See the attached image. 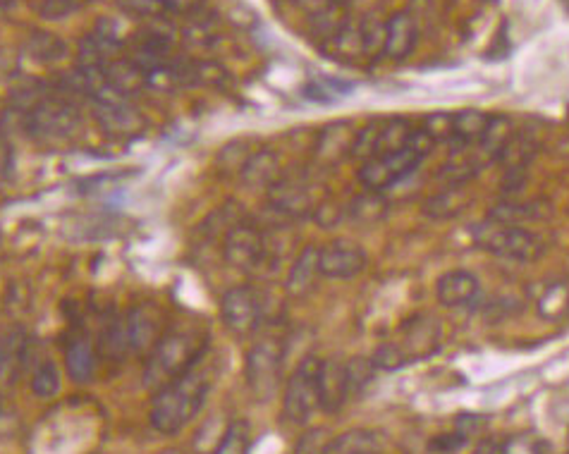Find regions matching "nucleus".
<instances>
[{
  "mask_svg": "<svg viewBox=\"0 0 569 454\" xmlns=\"http://www.w3.org/2000/svg\"><path fill=\"white\" fill-rule=\"evenodd\" d=\"M208 392V380L197 366L189 368L173 383H168L154 395L151 402V426L158 433L173 435L187 426L199 409L204 407V397Z\"/></svg>",
  "mask_w": 569,
  "mask_h": 454,
  "instance_id": "1",
  "label": "nucleus"
},
{
  "mask_svg": "<svg viewBox=\"0 0 569 454\" xmlns=\"http://www.w3.org/2000/svg\"><path fill=\"white\" fill-rule=\"evenodd\" d=\"M206 352V337L194 330H173L165 333L161 342L149 354L144 366V385L149 390H161L189 368L197 366V361Z\"/></svg>",
  "mask_w": 569,
  "mask_h": 454,
  "instance_id": "2",
  "label": "nucleus"
},
{
  "mask_svg": "<svg viewBox=\"0 0 569 454\" xmlns=\"http://www.w3.org/2000/svg\"><path fill=\"white\" fill-rule=\"evenodd\" d=\"M436 141L428 134L424 127L412 130L407 146H402L400 151L385 153V156H376L371 161L362 163L359 168V182L364 184L369 192H383V189L393 187L400 180H405L407 175H412L428 153L433 151Z\"/></svg>",
  "mask_w": 569,
  "mask_h": 454,
  "instance_id": "3",
  "label": "nucleus"
},
{
  "mask_svg": "<svg viewBox=\"0 0 569 454\" xmlns=\"http://www.w3.org/2000/svg\"><path fill=\"white\" fill-rule=\"evenodd\" d=\"M474 239L483 251L500 259L529 263L541 259L543 254L541 237L524 230L522 225H503L486 218V223L474 230Z\"/></svg>",
  "mask_w": 569,
  "mask_h": 454,
  "instance_id": "4",
  "label": "nucleus"
},
{
  "mask_svg": "<svg viewBox=\"0 0 569 454\" xmlns=\"http://www.w3.org/2000/svg\"><path fill=\"white\" fill-rule=\"evenodd\" d=\"M22 127L41 141H60L75 134L79 113L67 98L44 96L22 115Z\"/></svg>",
  "mask_w": 569,
  "mask_h": 454,
  "instance_id": "5",
  "label": "nucleus"
},
{
  "mask_svg": "<svg viewBox=\"0 0 569 454\" xmlns=\"http://www.w3.org/2000/svg\"><path fill=\"white\" fill-rule=\"evenodd\" d=\"M318 368L321 359L307 357L297 364L292 376L287 378L283 414L287 421L304 426L311 419L316 409H321V397H318Z\"/></svg>",
  "mask_w": 569,
  "mask_h": 454,
  "instance_id": "6",
  "label": "nucleus"
},
{
  "mask_svg": "<svg viewBox=\"0 0 569 454\" xmlns=\"http://www.w3.org/2000/svg\"><path fill=\"white\" fill-rule=\"evenodd\" d=\"M283 359L285 347L275 340H261L249 349L247 364H244V378H247L249 392L259 402H268L278 390Z\"/></svg>",
  "mask_w": 569,
  "mask_h": 454,
  "instance_id": "7",
  "label": "nucleus"
},
{
  "mask_svg": "<svg viewBox=\"0 0 569 454\" xmlns=\"http://www.w3.org/2000/svg\"><path fill=\"white\" fill-rule=\"evenodd\" d=\"M223 256L237 271H254L259 268L268 256L266 235L259 227L237 223L225 232L223 239Z\"/></svg>",
  "mask_w": 569,
  "mask_h": 454,
  "instance_id": "8",
  "label": "nucleus"
},
{
  "mask_svg": "<svg viewBox=\"0 0 569 454\" xmlns=\"http://www.w3.org/2000/svg\"><path fill=\"white\" fill-rule=\"evenodd\" d=\"M366 251L352 239H335L318 249V271L330 280H350L366 268Z\"/></svg>",
  "mask_w": 569,
  "mask_h": 454,
  "instance_id": "9",
  "label": "nucleus"
},
{
  "mask_svg": "<svg viewBox=\"0 0 569 454\" xmlns=\"http://www.w3.org/2000/svg\"><path fill=\"white\" fill-rule=\"evenodd\" d=\"M225 328L235 335H252L261 323V302L252 287H232L220 302Z\"/></svg>",
  "mask_w": 569,
  "mask_h": 454,
  "instance_id": "10",
  "label": "nucleus"
},
{
  "mask_svg": "<svg viewBox=\"0 0 569 454\" xmlns=\"http://www.w3.org/2000/svg\"><path fill=\"white\" fill-rule=\"evenodd\" d=\"M321 201L314 196L311 184L302 180H287L283 177L278 184L268 189V206L283 218H311Z\"/></svg>",
  "mask_w": 569,
  "mask_h": 454,
  "instance_id": "11",
  "label": "nucleus"
},
{
  "mask_svg": "<svg viewBox=\"0 0 569 454\" xmlns=\"http://www.w3.org/2000/svg\"><path fill=\"white\" fill-rule=\"evenodd\" d=\"M132 354H151L165 335V314L156 304H137L125 318Z\"/></svg>",
  "mask_w": 569,
  "mask_h": 454,
  "instance_id": "12",
  "label": "nucleus"
},
{
  "mask_svg": "<svg viewBox=\"0 0 569 454\" xmlns=\"http://www.w3.org/2000/svg\"><path fill=\"white\" fill-rule=\"evenodd\" d=\"M94 118L110 137H137L146 130V118L127 103V98L94 103Z\"/></svg>",
  "mask_w": 569,
  "mask_h": 454,
  "instance_id": "13",
  "label": "nucleus"
},
{
  "mask_svg": "<svg viewBox=\"0 0 569 454\" xmlns=\"http://www.w3.org/2000/svg\"><path fill=\"white\" fill-rule=\"evenodd\" d=\"M357 130L350 122H330L321 130L314 146V158L321 168H335L345 158H352V146Z\"/></svg>",
  "mask_w": 569,
  "mask_h": 454,
  "instance_id": "14",
  "label": "nucleus"
},
{
  "mask_svg": "<svg viewBox=\"0 0 569 454\" xmlns=\"http://www.w3.org/2000/svg\"><path fill=\"white\" fill-rule=\"evenodd\" d=\"M318 397H321V409L328 411V414L340 411L342 404L350 400L345 361H321V368H318Z\"/></svg>",
  "mask_w": 569,
  "mask_h": 454,
  "instance_id": "15",
  "label": "nucleus"
},
{
  "mask_svg": "<svg viewBox=\"0 0 569 454\" xmlns=\"http://www.w3.org/2000/svg\"><path fill=\"white\" fill-rule=\"evenodd\" d=\"M419 41V20L409 10L395 12L385 22L383 53L393 60H405Z\"/></svg>",
  "mask_w": 569,
  "mask_h": 454,
  "instance_id": "16",
  "label": "nucleus"
},
{
  "mask_svg": "<svg viewBox=\"0 0 569 454\" xmlns=\"http://www.w3.org/2000/svg\"><path fill=\"white\" fill-rule=\"evenodd\" d=\"M479 294V280L469 271H450L440 275L436 282L438 302L448 309H460L476 299Z\"/></svg>",
  "mask_w": 569,
  "mask_h": 454,
  "instance_id": "17",
  "label": "nucleus"
},
{
  "mask_svg": "<svg viewBox=\"0 0 569 454\" xmlns=\"http://www.w3.org/2000/svg\"><path fill=\"white\" fill-rule=\"evenodd\" d=\"M242 184L252 189H271L273 184L283 180V170H280V161L273 151L263 149L256 153H249V158L240 168Z\"/></svg>",
  "mask_w": 569,
  "mask_h": 454,
  "instance_id": "18",
  "label": "nucleus"
},
{
  "mask_svg": "<svg viewBox=\"0 0 569 454\" xmlns=\"http://www.w3.org/2000/svg\"><path fill=\"white\" fill-rule=\"evenodd\" d=\"M469 204L471 192L467 189V182H450V187L428 196L424 201V213L433 220H448L460 216Z\"/></svg>",
  "mask_w": 569,
  "mask_h": 454,
  "instance_id": "19",
  "label": "nucleus"
},
{
  "mask_svg": "<svg viewBox=\"0 0 569 454\" xmlns=\"http://www.w3.org/2000/svg\"><path fill=\"white\" fill-rule=\"evenodd\" d=\"M440 340V328L431 316H419L405 328V342H400V347L405 349L409 361L416 357H428L438 349Z\"/></svg>",
  "mask_w": 569,
  "mask_h": 454,
  "instance_id": "20",
  "label": "nucleus"
},
{
  "mask_svg": "<svg viewBox=\"0 0 569 454\" xmlns=\"http://www.w3.org/2000/svg\"><path fill=\"white\" fill-rule=\"evenodd\" d=\"M321 454H383V435L369 428H352L323 445Z\"/></svg>",
  "mask_w": 569,
  "mask_h": 454,
  "instance_id": "21",
  "label": "nucleus"
},
{
  "mask_svg": "<svg viewBox=\"0 0 569 454\" xmlns=\"http://www.w3.org/2000/svg\"><path fill=\"white\" fill-rule=\"evenodd\" d=\"M65 368L67 376L75 383H89L96 371V349L91 347L87 335H75L65 345Z\"/></svg>",
  "mask_w": 569,
  "mask_h": 454,
  "instance_id": "22",
  "label": "nucleus"
},
{
  "mask_svg": "<svg viewBox=\"0 0 569 454\" xmlns=\"http://www.w3.org/2000/svg\"><path fill=\"white\" fill-rule=\"evenodd\" d=\"M321 271H318V249L316 247H307L302 254L297 256L295 263H292L290 275H287L285 282V290L290 297L302 299L314 290V282Z\"/></svg>",
  "mask_w": 569,
  "mask_h": 454,
  "instance_id": "23",
  "label": "nucleus"
},
{
  "mask_svg": "<svg viewBox=\"0 0 569 454\" xmlns=\"http://www.w3.org/2000/svg\"><path fill=\"white\" fill-rule=\"evenodd\" d=\"M106 77L110 87L118 91L120 96H132L149 87L146 70L137 60H110L106 67Z\"/></svg>",
  "mask_w": 569,
  "mask_h": 454,
  "instance_id": "24",
  "label": "nucleus"
},
{
  "mask_svg": "<svg viewBox=\"0 0 569 454\" xmlns=\"http://www.w3.org/2000/svg\"><path fill=\"white\" fill-rule=\"evenodd\" d=\"M493 115L481 113V110H460L455 113V139L450 144H457L460 149L467 146H479V141L491 125Z\"/></svg>",
  "mask_w": 569,
  "mask_h": 454,
  "instance_id": "25",
  "label": "nucleus"
},
{
  "mask_svg": "<svg viewBox=\"0 0 569 454\" xmlns=\"http://www.w3.org/2000/svg\"><path fill=\"white\" fill-rule=\"evenodd\" d=\"M512 137H515L512 122L503 118V115H493L491 125H488L486 134H483V139L479 141V156L483 161H498Z\"/></svg>",
  "mask_w": 569,
  "mask_h": 454,
  "instance_id": "26",
  "label": "nucleus"
},
{
  "mask_svg": "<svg viewBox=\"0 0 569 454\" xmlns=\"http://www.w3.org/2000/svg\"><path fill=\"white\" fill-rule=\"evenodd\" d=\"M99 352L103 359L108 361H122L130 349V335H127L125 321H110L99 337Z\"/></svg>",
  "mask_w": 569,
  "mask_h": 454,
  "instance_id": "27",
  "label": "nucleus"
},
{
  "mask_svg": "<svg viewBox=\"0 0 569 454\" xmlns=\"http://www.w3.org/2000/svg\"><path fill=\"white\" fill-rule=\"evenodd\" d=\"M347 213H350L354 223L376 225L378 220H383L385 213H388V201L383 199L381 192H364L347 206Z\"/></svg>",
  "mask_w": 569,
  "mask_h": 454,
  "instance_id": "28",
  "label": "nucleus"
},
{
  "mask_svg": "<svg viewBox=\"0 0 569 454\" xmlns=\"http://www.w3.org/2000/svg\"><path fill=\"white\" fill-rule=\"evenodd\" d=\"M414 127L409 125L405 118H390L378 125V153L376 156H385V153L400 151L407 146L409 137H412Z\"/></svg>",
  "mask_w": 569,
  "mask_h": 454,
  "instance_id": "29",
  "label": "nucleus"
},
{
  "mask_svg": "<svg viewBox=\"0 0 569 454\" xmlns=\"http://www.w3.org/2000/svg\"><path fill=\"white\" fill-rule=\"evenodd\" d=\"M27 53L32 55L34 60L39 63H60V60L67 55V44L60 36L48 34V32H39L32 34L27 41Z\"/></svg>",
  "mask_w": 569,
  "mask_h": 454,
  "instance_id": "30",
  "label": "nucleus"
},
{
  "mask_svg": "<svg viewBox=\"0 0 569 454\" xmlns=\"http://www.w3.org/2000/svg\"><path fill=\"white\" fill-rule=\"evenodd\" d=\"M538 314L548 321H558V318L569 314V285L567 282H553L543 290L538 297Z\"/></svg>",
  "mask_w": 569,
  "mask_h": 454,
  "instance_id": "31",
  "label": "nucleus"
},
{
  "mask_svg": "<svg viewBox=\"0 0 569 454\" xmlns=\"http://www.w3.org/2000/svg\"><path fill=\"white\" fill-rule=\"evenodd\" d=\"M548 216V211L538 208V204H500L488 213V220L503 225H522L529 220H543Z\"/></svg>",
  "mask_w": 569,
  "mask_h": 454,
  "instance_id": "32",
  "label": "nucleus"
},
{
  "mask_svg": "<svg viewBox=\"0 0 569 454\" xmlns=\"http://www.w3.org/2000/svg\"><path fill=\"white\" fill-rule=\"evenodd\" d=\"M213 454H249V423L235 419L220 435Z\"/></svg>",
  "mask_w": 569,
  "mask_h": 454,
  "instance_id": "33",
  "label": "nucleus"
},
{
  "mask_svg": "<svg viewBox=\"0 0 569 454\" xmlns=\"http://www.w3.org/2000/svg\"><path fill=\"white\" fill-rule=\"evenodd\" d=\"M345 368H347V388H350V397L362 395V392L369 388L373 373H376L373 361L366 357H354L350 361H345Z\"/></svg>",
  "mask_w": 569,
  "mask_h": 454,
  "instance_id": "34",
  "label": "nucleus"
},
{
  "mask_svg": "<svg viewBox=\"0 0 569 454\" xmlns=\"http://www.w3.org/2000/svg\"><path fill=\"white\" fill-rule=\"evenodd\" d=\"M60 390V371L53 361H44V364L36 366L32 376V392L41 400H51L58 395Z\"/></svg>",
  "mask_w": 569,
  "mask_h": 454,
  "instance_id": "35",
  "label": "nucleus"
},
{
  "mask_svg": "<svg viewBox=\"0 0 569 454\" xmlns=\"http://www.w3.org/2000/svg\"><path fill=\"white\" fill-rule=\"evenodd\" d=\"M373 366L376 371H397L405 364H409V357L405 354V349L400 347V342H385L373 352Z\"/></svg>",
  "mask_w": 569,
  "mask_h": 454,
  "instance_id": "36",
  "label": "nucleus"
},
{
  "mask_svg": "<svg viewBox=\"0 0 569 454\" xmlns=\"http://www.w3.org/2000/svg\"><path fill=\"white\" fill-rule=\"evenodd\" d=\"M378 125H381V122H371V125H366L364 130L357 132V137H354V146H352V158H357V161H362V163L376 158Z\"/></svg>",
  "mask_w": 569,
  "mask_h": 454,
  "instance_id": "37",
  "label": "nucleus"
},
{
  "mask_svg": "<svg viewBox=\"0 0 569 454\" xmlns=\"http://www.w3.org/2000/svg\"><path fill=\"white\" fill-rule=\"evenodd\" d=\"M424 130L431 134L433 141H452L455 139V113H433L424 120Z\"/></svg>",
  "mask_w": 569,
  "mask_h": 454,
  "instance_id": "38",
  "label": "nucleus"
},
{
  "mask_svg": "<svg viewBox=\"0 0 569 454\" xmlns=\"http://www.w3.org/2000/svg\"><path fill=\"white\" fill-rule=\"evenodd\" d=\"M548 445L543 443L538 435L522 433L515 435V438L505 440L503 447H500V454H546Z\"/></svg>",
  "mask_w": 569,
  "mask_h": 454,
  "instance_id": "39",
  "label": "nucleus"
},
{
  "mask_svg": "<svg viewBox=\"0 0 569 454\" xmlns=\"http://www.w3.org/2000/svg\"><path fill=\"white\" fill-rule=\"evenodd\" d=\"M483 428H486V419L483 416H474V414H462L455 419V431L464 435V438L471 440L474 435L483 433Z\"/></svg>",
  "mask_w": 569,
  "mask_h": 454,
  "instance_id": "40",
  "label": "nucleus"
},
{
  "mask_svg": "<svg viewBox=\"0 0 569 454\" xmlns=\"http://www.w3.org/2000/svg\"><path fill=\"white\" fill-rule=\"evenodd\" d=\"M158 5L175 15H197L199 10H204L206 0H158Z\"/></svg>",
  "mask_w": 569,
  "mask_h": 454,
  "instance_id": "41",
  "label": "nucleus"
},
{
  "mask_svg": "<svg viewBox=\"0 0 569 454\" xmlns=\"http://www.w3.org/2000/svg\"><path fill=\"white\" fill-rule=\"evenodd\" d=\"M311 218H314L318 225L330 227V225H335L342 218V208L335 206V204H330V201H321V204H318V208L314 211V216H311Z\"/></svg>",
  "mask_w": 569,
  "mask_h": 454,
  "instance_id": "42",
  "label": "nucleus"
},
{
  "mask_svg": "<svg viewBox=\"0 0 569 454\" xmlns=\"http://www.w3.org/2000/svg\"><path fill=\"white\" fill-rule=\"evenodd\" d=\"M467 443H469V440L455 431V433L438 435V438L431 443V447H433V450H438V452H457V450H462V447L467 445Z\"/></svg>",
  "mask_w": 569,
  "mask_h": 454,
  "instance_id": "43",
  "label": "nucleus"
},
{
  "mask_svg": "<svg viewBox=\"0 0 569 454\" xmlns=\"http://www.w3.org/2000/svg\"><path fill=\"white\" fill-rule=\"evenodd\" d=\"M120 5L125 10L134 12V15H154V12L161 8L158 0H120Z\"/></svg>",
  "mask_w": 569,
  "mask_h": 454,
  "instance_id": "44",
  "label": "nucleus"
},
{
  "mask_svg": "<svg viewBox=\"0 0 569 454\" xmlns=\"http://www.w3.org/2000/svg\"><path fill=\"white\" fill-rule=\"evenodd\" d=\"M10 168H12V149L8 141L0 137V182L10 175Z\"/></svg>",
  "mask_w": 569,
  "mask_h": 454,
  "instance_id": "45",
  "label": "nucleus"
},
{
  "mask_svg": "<svg viewBox=\"0 0 569 454\" xmlns=\"http://www.w3.org/2000/svg\"><path fill=\"white\" fill-rule=\"evenodd\" d=\"M500 447H503V443H500V440L481 438L479 443H476L474 452H471V454H500Z\"/></svg>",
  "mask_w": 569,
  "mask_h": 454,
  "instance_id": "46",
  "label": "nucleus"
},
{
  "mask_svg": "<svg viewBox=\"0 0 569 454\" xmlns=\"http://www.w3.org/2000/svg\"><path fill=\"white\" fill-rule=\"evenodd\" d=\"M8 8H10V0H0V15H5Z\"/></svg>",
  "mask_w": 569,
  "mask_h": 454,
  "instance_id": "47",
  "label": "nucleus"
},
{
  "mask_svg": "<svg viewBox=\"0 0 569 454\" xmlns=\"http://www.w3.org/2000/svg\"><path fill=\"white\" fill-rule=\"evenodd\" d=\"M338 3H350V0H335V5H338Z\"/></svg>",
  "mask_w": 569,
  "mask_h": 454,
  "instance_id": "48",
  "label": "nucleus"
},
{
  "mask_svg": "<svg viewBox=\"0 0 569 454\" xmlns=\"http://www.w3.org/2000/svg\"><path fill=\"white\" fill-rule=\"evenodd\" d=\"M77 3H79V0H77Z\"/></svg>",
  "mask_w": 569,
  "mask_h": 454,
  "instance_id": "49",
  "label": "nucleus"
}]
</instances>
